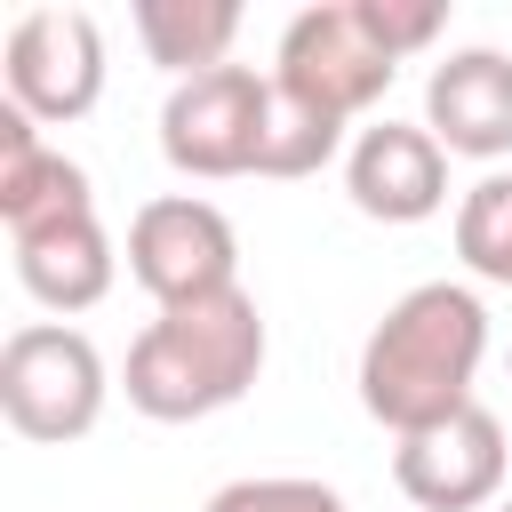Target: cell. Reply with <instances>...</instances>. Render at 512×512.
Instances as JSON below:
<instances>
[{
  "mask_svg": "<svg viewBox=\"0 0 512 512\" xmlns=\"http://www.w3.org/2000/svg\"><path fill=\"white\" fill-rule=\"evenodd\" d=\"M208 512H344V496L328 480H304V472H264V480L216 488Z\"/></svg>",
  "mask_w": 512,
  "mask_h": 512,
  "instance_id": "cell-16",
  "label": "cell"
},
{
  "mask_svg": "<svg viewBox=\"0 0 512 512\" xmlns=\"http://www.w3.org/2000/svg\"><path fill=\"white\" fill-rule=\"evenodd\" d=\"M456 256H464V272L512 288V168L480 176L456 200Z\"/></svg>",
  "mask_w": 512,
  "mask_h": 512,
  "instance_id": "cell-15",
  "label": "cell"
},
{
  "mask_svg": "<svg viewBox=\"0 0 512 512\" xmlns=\"http://www.w3.org/2000/svg\"><path fill=\"white\" fill-rule=\"evenodd\" d=\"M344 152V120H328V112H312L304 96H288L280 80H272V120H264V160H256V176H320L328 160Z\"/></svg>",
  "mask_w": 512,
  "mask_h": 512,
  "instance_id": "cell-14",
  "label": "cell"
},
{
  "mask_svg": "<svg viewBox=\"0 0 512 512\" xmlns=\"http://www.w3.org/2000/svg\"><path fill=\"white\" fill-rule=\"evenodd\" d=\"M368 16H376V40H384L392 56L432 48V40H440V24H448V8H440V0H368Z\"/></svg>",
  "mask_w": 512,
  "mask_h": 512,
  "instance_id": "cell-17",
  "label": "cell"
},
{
  "mask_svg": "<svg viewBox=\"0 0 512 512\" xmlns=\"http://www.w3.org/2000/svg\"><path fill=\"white\" fill-rule=\"evenodd\" d=\"M136 40L160 72L176 80H200L216 64H232V40H240V8L232 0H136Z\"/></svg>",
  "mask_w": 512,
  "mask_h": 512,
  "instance_id": "cell-13",
  "label": "cell"
},
{
  "mask_svg": "<svg viewBox=\"0 0 512 512\" xmlns=\"http://www.w3.org/2000/svg\"><path fill=\"white\" fill-rule=\"evenodd\" d=\"M104 96V24L88 8H24L8 24V104L40 128L96 112Z\"/></svg>",
  "mask_w": 512,
  "mask_h": 512,
  "instance_id": "cell-7",
  "label": "cell"
},
{
  "mask_svg": "<svg viewBox=\"0 0 512 512\" xmlns=\"http://www.w3.org/2000/svg\"><path fill=\"white\" fill-rule=\"evenodd\" d=\"M272 120V80L248 64H216L200 80H176L160 104V152L176 176H256Z\"/></svg>",
  "mask_w": 512,
  "mask_h": 512,
  "instance_id": "cell-5",
  "label": "cell"
},
{
  "mask_svg": "<svg viewBox=\"0 0 512 512\" xmlns=\"http://www.w3.org/2000/svg\"><path fill=\"white\" fill-rule=\"evenodd\" d=\"M344 192H352V208L376 216V224H424V216H440V200H448V152H440V136L416 128V120H376V128H360L352 152H344Z\"/></svg>",
  "mask_w": 512,
  "mask_h": 512,
  "instance_id": "cell-9",
  "label": "cell"
},
{
  "mask_svg": "<svg viewBox=\"0 0 512 512\" xmlns=\"http://www.w3.org/2000/svg\"><path fill=\"white\" fill-rule=\"evenodd\" d=\"M392 72H400V56L376 40L368 0L296 8L288 32H280V56H272V80L288 96H304L312 112H328V120H360L368 104H384Z\"/></svg>",
  "mask_w": 512,
  "mask_h": 512,
  "instance_id": "cell-4",
  "label": "cell"
},
{
  "mask_svg": "<svg viewBox=\"0 0 512 512\" xmlns=\"http://www.w3.org/2000/svg\"><path fill=\"white\" fill-rule=\"evenodd\" d=\"M496 512H512V504H496Z\"/></svg>",
  "mask_w": 512,
  "mask_h": 512,
  "instance_id": "cell-18",
  "label": "cell"
},
{
  "mask_svg": "<svg viewBox=\"0 0 512 512\" xmlns=\"http://www.w3.org/2000/svg\"><path fill=\"white\" fill-rule=\"evenodd\" d=\"M488 360V304L456 280L408 288L360 344V408L384 432H432L472 408V376Z\"/></svg>",
  "mask_w": 512,
  "mask_h": 512,
  "instance_id": "cell-1",
  "label": "cell"
},
{
  "mask_svg": "<svg viewBox=\"0 0 512 512\" xmlns=\"http://www.w3.org/2000/svg\"><path fill=\"white\" fill-rule=\"evenodd\" d=\"M392 480L416 512H480L504 488V424L472 400L464 416H448L432 432H408L392 448Z\"/></svg>",
  "mask_w": 512,
  "mask_h": 512,
  "instance_id": "cell-8",
  "label": "cell"
},
{
  "mask_svg": "<svg viewBox=\"0 0 512 512\" xmlns=\"http://www.w3.org/2000/svg\"><path fill=\"white\" fill-rule=\"evenodd\" d=\"M72 216H96V192H88V168L64 160L32 112L0 104V224L8 240L24 232H48V224H72Z\"/></svg>",
  "mask_w": 512,
  "mask_h": 512,
  "instance_id": "cell-11",
  "label": "cell"
},
{
  "mask_svg": "<svg viewBox=\"0 0 512 512\" xmlns=\"http://www.w3.org/2000/svg\"><path fill=\"white\" fill-rule=\"evenodd\" d=\"M128 280L160 312L240 288V232H232V216L216 200H192V192L144 200L128 216Z\"/></svg>",
  "mask_w": 512,
  "mask_h": 512,
  "instance_id": "cell-6",
  "label": "cell"
},
{
  "mask_svg": "<svg viewBox=\"0 0 512 512\" xmlns=\"http://www.w3.org/2000/svg\"><path fill=\"white\" fill-rule=\"evenodd\" d=\"M264 376V312L248 288L200 296V304H168L136 344H128V408L152 424H200L232 400H248V384Z\"/></svg>",
  "mask_w": 512,
  "mask_h": 512,
  "instance_id": "cell-2",
  "label": "cell"
},
{
  "mask_svg": "<svg viewBox=\"0 0 512 512\" xmlns=\"http://www.w3.org/2000/svg\"><path fill=\"white\" fill-rule=\"evenodd\" d=\"M424 128L440 152L464 160H504L512 152V56L504 48H456L424 80Z\"/></svg>",
  "mask_w": 512,
  "mask_h": 512,
  "instance_id": "cell-10",
  "label": "cell"
},
{
  "mask_svg": "<svg viewBox=\"0 0 512 512\" xmlns=\"http://www.w3.org/2000/svg\"><path fill=\"white\" fill-rule=\"evenodd\" d=\"M104 392H112L104 352L72 320H24L0 344V416H8V432L40 440V448H64V440L96 432Z\"/></svg>",
  "mask_w": 512,
  "mask_h": 512,
  "instance_id": "cell-3",
  "label": "cell"
},
{
  "mask_svg": "<svg viewBox=\"0 0 512 512\" xmlns=\"http://www.w3.org/2000/svg\"><path fill=\"white\" fill-rule=\"evenodd\" d=\"M8 248H16V280H24V296L48 304V312H88V304L112 296L120 256H112V232H104L96 216L24 232V240H8Z\"/></svg>",
  "mask_w": 512,
  "mask_h": 512,
  "instance_id": "cell-12",
  "label": "cell"
}]
</instances>
